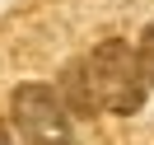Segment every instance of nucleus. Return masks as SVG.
Listing matches in <instances>:
<instances>
[{"label":"nucleus","mask_w":154,"mask_h":145,"mask_svg":"<svg viewBox=\"0 0 154 145\" xmlns=\"http://www.w3.org/2000/svg\"><path fill=\"white\" fill-rule=\"evenodd\" d=\"M89 75H94V94H98V108L103 112H117V117H131L145 108L149 98V75L140 66V52L131 42L112 38V42H98L89 52Z\"/></svg>","instance_id":"obj_1"},{"label":"nucleus","mask_w":154,"mask_h":145,"mask_svg":"<svg viewBox=\"0 0 154 145\" xmlns=\"http://www.w3.org/2000/svg\"><path fill=\"white\" fill-rule=\"evenodd\" d=\"M10 117H14V126H19V136H23V145H70V108H66V98H61V89H51V84H38V80H28V84H19L14 89V98H10Z\"/></svg>","instance_id":"obj_2"},{"label":"nucleus","mask_w":154,"mask_h":145,"mask_svg":"<svg viewBox=\"0 0 154 145\" xmlns=\"http://www.w3.org/2000/svg\"><path fill=\"white\" fill-rule=\"evenodd\" d=\"M56 89H61V98H66V108H70L75 117L103 112V108H98V94H94V75H89V56H84V61H70V66L61 70Z\"/></svg>","instance_id":"obj_3"},{"label":"nucleus","mask_w":154,"mask_h":145,"mask_svg":"<svg viewBox=\"0 0 154 145\" xmlns=\"http://www.w3.org/2000/svg\"><path fill=\"white\" fill-rule=\"evenodd\" d=\"M135 52H140V66H145V75H149V84H154V24H149V28L140 33Z\"/></svg>","instance_id":"obj_4"},{"label":"nucleus","mask_w":154,"mask_h":145,"mask_svg":"<svg viewBox=\"0 0 154 145\" xmlns=\"http://www.w3.org/2000/svg\"><path fill=\"white\" fill-rule=\"evenodd\" d=\"M0 145H10V131H5V122H0Z\"/></svg>","instance_id":"obj_5"}]
</instances>
